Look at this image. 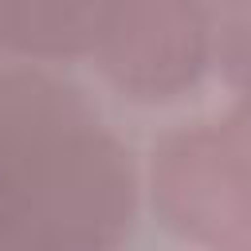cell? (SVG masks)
Returning <instances> with one entry per match:
<instances>
[{
	"label": "cell",
	"instance_id": "1",
	"mask_svg": "<svg viewBox=\"0 0 251 251\" xmlns=\"http://www.w3.org/2000/svg\"><path fill=\"white\" fill-rule=\"evenodd\" d=\"M141 165L78 82L43 63L0 67V251H122Z\"/></svg>",
	"mask_w": 251,
	"mask_h": 251
},
{
	"label": "cell",
	"instance_id": "2",
	"mask_svg": "<svg viewBox=\"0 0 251 251\" xmlns=\"http://www.w3.org/2000/svg\"><path fill=\"white\" fill-rule=\"evenodd\" d=\"M86 59L122 98L165 106L216 67V20L188 0H106Z\"/></svg>",
	"mask_w": 251,
	"mask_h": 251
},
{
	"label": "cell",
	"instance_id": "3",
	"mask_svg": "<svg viewBox=\"0 0 251 251\" xmlns=\"http://www.w3.org/2000/svg\"><path fill=\"white\" fill-rule=\"evenodd\" d=\"M141 196L165 231L200 251L251 235V176L216 122L161 133L141 165Z\"/></svg>",
	"mask_w": 251,
	"mask_h": 251
},
{
	"label": "cell",
	"instance_id": "4",
	"mask_svg": "<svg viewBox=\"0 0 251 251\" xmlns=\"http://www.w3.org/2000/svg\"><path fill=\"white\" fill-rule=\"evenodd\" d=\"M106 0H0V55L12 63L86 59Z\"/></svg>",
	"mask_w": 251,
	"mask_h": 251
},
{
	"label": "cell",
	"instance_id": "5",
	"mask_svg": "<svg viewBox=\"0 0 251 251\" xmlns=\"http://www.w3.org/2000/svg\"><path fill=\"white\" fill-rule=\"evenodd\" d=\"M231 94H251V0L216 24V67Z\"/></svg>",
	"mask_w": 251,
	"mask_h": 251
},
{
	"label": "cell",
	"instance_id": "6",
	"mask_svg": "<svg viewBox=\"0 0 251 251\" xmlns=\"http://www.w3.org/2000/svg\"><path fill=\"white\" fill-rule=\"evenodd\" d=\"M216 129L224 133V141L231 145V153L251 176V94H231L227 110L216 118Z\"/></svg>",
	"mask_w": 251,
	"mask_h": 251
},
{
	"label": "cell",
	"instance_id": "7",
	"mask_svg": "<svg viewBox=\"0 0 251 251\" xmlns=\"http://www.w3.org/2000/svg\"><path fill=\"white\" fill-rule=\"evenodd\" d=\"M188 4H196L200 12H208V16H212V20L220 24L224 16H231V12H235L239 4H247V0H188Z\"/></svg>",
	"mask_w": 251,
	"mask_h": 251
},
{
	"label": "cell",
	"instance_id": "8",
	"mask_svg": "<svg viewBox=\"0 0 251 251\" xmlns=\"http://www.w3.org/2000/svg\"><path fill=\"white\" fill-rule=\"evenodd\" d=\"M204 251H251V235H247V239H231V243H220V247H204Z\"/></svg>",
	"mask_w": 251,
	"mask_h": 251
}]
</instances>
